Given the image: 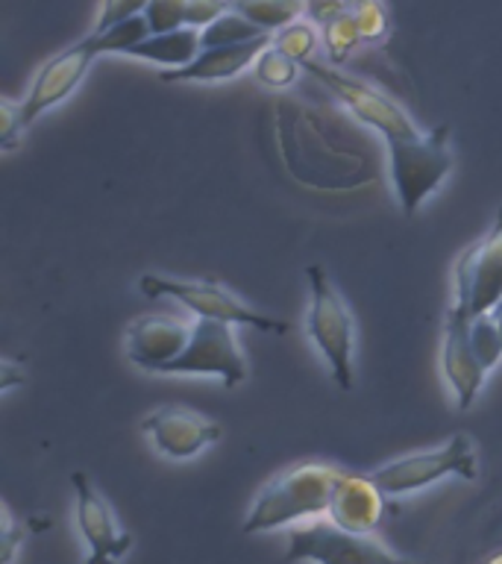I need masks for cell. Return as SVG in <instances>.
<instances>
[{"label":"cell","mask_w":502,"mask_h":564,"mask_svg":"<svg viewBox=\"0 0 502 564\" xmlns=\"http://www.w3.org/2000/svg\"><path fill=\"white\" fill-rule=\"evenodd\" d=\"M341 474V467L326 465V462H299L282 470L253 500L247 511L244 532L259 535V532L288 527L294 520L326 514L332 502L335 482Z\"/></svg>","instance_id":"6da1fadb"},{"label":"cell","mask_w":502,"mask_h":564,"mask_svg":"<svg viewBox=\"0 0 502 564\" xmlns=\"http://www.w3.org/2000/svg\"><path fill=\"white\" fill-rule=\"evenodd\" d=\"M308 315L306 335L324 356L326 368L343 391H352L356 377H352V356H356V324L343 297L329 280V273L320 264H308Z\"/></svg>","instance_id":"7a4b0ae2"},{"label":"cell","mask_w":502,"mask_h":564,"mask_svg":"<svg viewBox=\"0 0 502 564\" xmlns=\"http://www.w3.org/2000/svg\"><path fill=\"white\" fill-rule=\"evenodd\" d=\"M385 144L388 171H391L396 200L403 206L405 218H412L452 171L449 127L440 123L435 130L421 132L414 139H391Z\"/></svg>","instance_id":"3957f363"},{"label":"cell","mask_w":502,"mask_h":564,"mask_svg":"<svg viewBox=\"0 0 502 564\" xmlns=\"http://www.w3.org/2000/svg\"><path fill=\"white\" fill-rule=\"evenodd\" d=\"M139 291L150 300H176V303H183L197 317L227 321L232 326H250V329L271 335L288 333L285 321H276V317L255 312L253 306H247L244 300L236 297L232 291L223 289L220 282L176 280V276H162V273H144L139 280Z\"/></svg>","instance_id":"277c9868"},{"label":"cell","mask_w":502,"mask_h":564,"mask_svg":"<svg viewBox=\"0 0 502 564\" xmlns=\"http://www.w3.org/2000/svg\"><path fill=\"white\" fill-rule=\"evenodd\" d=\"M315 562V564H423L412 562L388 550L382 541L370 532H350L335 527L332 520H315L306 527L288 532V550L282 555V564Z\"/></svg>","instance_id":"5b68a950"},{"label":"cell","mask_w":502,"mask_h":564,"mask_svg":"<svg viewBox=\"0 0 502 564\" xmlns=\"http://www.w3.org/2000/svg\"><path fill=\"white\" fill-rule=\"evenodd\" d=\"M476 447L470 435L458 432L447 444H440L426 453H408L394 462H388L379 470H373V482L385 491V497H403V494H414L421 488L458 476V479H476Z\"/></svg>","instance_id":"8992f818"},{"label":"cell","mask_w":502,"mask_h":564,"mask_svg":"<svg viewBox=\"0 0 502 564\" xmlns=\"http://www.w3.org/2000/svg\"><path fill=\"white\" fill-rule=\"evenodd\" d=\"M159 373H165V377L209 373V377L223 379L227 388H236L250 377V368H247L244 352L238 347L232 324L211 321V317H197L185 350L174 361H167Z\"/></svg>","instance_id":"52a82bcc"},{"label":"cell","mask_w":502,"mask_h":564,"mask_svg":"<svg viewBox=\"0 0 502 564\" xmlns=\"http://www.w3.org/2000/svg\"><path fill=\"white\" fill-rule=\"evenodd\" d=\"M456 303L467 317L488 315L502 306V206L493 227L467 247L456 262Z\"/></svg>","instance_id":"ba28073f"},{"label":"cell","mask_w":502,"mask_h":564,"mask_svg":"<svg viewBox=\"0 0 502 564\" xmlns=\"http://www.w3.org/2000/svg\"><path fill=\"white\" fill-rule=\"evenodd\" d=\"M303 68H306L312 77L320 79V83H324V86L329 88V91H332V95L338 97L361 123L373 127L385 141L414 139V135H421L423 132L421 127L408 118L405 109H400L391 97H385L382 91L368 86V83H361V79L350 77V74H341V70L329 68V65H324V62L317 59L303 62Z\"/></svg>","instance_id":"9c48e42d"},{"label":"cell","mask_w":502,"mask_h":564,"mask_svg":"<svg viewBox=\"0 0 502 564\" xmlns=\"http://www.w3.org/2000/svg\"><path fill=\"white\" fill-rule=\"evenodd\" d=\"M97 56H103L100 51V39L97 33L86 35L83 42L70 44L62 53H56L53 59H47L35 74L33 86L26 91V97L21 100V121L24 127L35 123L44 112H51L53 106L65 104L74 91L79 88V83L86 79L88 68Z\"/></svg>","instance_id":"30bf717a"},{"label":"cell","mask_w":502,"mask_h":564,"mask_svg":"<svg viewBox=\"0 0 502 564\" xmlns=\"http://www.w3.org/2000/svg\"><path fill=\"white\" fill-rule=\"evenodd\" d=\"M70 485L77 502V529L88 546L86 564H118L132 550V535L123 532L109 500L83 470L70 474Z\"/></svg>","instance_id":"8fae6325"},{"label":"cell","mask_w":502,"mask_h":564,"mask_svg":"<svg viewBox=\"0 0 502 564\" xmlns=\"http://www.w3.org/2000/svg\"><path fill=\"white\" fill-rule=\"evenodd\" d=\"M141 432L150 435L153 447L167 458H194L197 453L220 438V423L206 414L194 412L188 405L167 403L159 405L141 421Z\"/></svg>","instance_id":"7c38bea8"},{"label":"cell","mask_w":502,"mask_h":564,"mask_svg":"<svg viewBox=\"0 0 502 564\" xmlns=\"http://www.w3.org/2000/svg\"><path fill=\"white\" fill-rule=\"evenodd\" d=\"M440 368L447 377L449 388L456 391L458 409L467 412L482 391L488 370L479 361L470 341V317L461 315L456 306H449L444 321V347H440Z\"/></svg>","instance_id":"4fadbf2b"},{"label":"cell","mask_w":502,"mask_h":564,"mask_svg":"<svg viewBox=\"0 0 502 564\" xmlns=\"http://www.w3.org/2000/svg\"><path fill=\"white\" fill-rule=\"evenodd\" d=\"M192 329L194 326L174 315H141L127 326V335H123L127 359L135 368L159 373L167 361H174L185 350Z\"/></svg>","instance_id":"5bb4252c"},{"label":"cell","mask_w":502,"mask_h":564,"mask_svg":"<svg viewBox=\"0 0 502 564\" xmlns=\"http://www.w3.org/2000/svg\"><path fill=\"white\" fill-rule=\"evenodd\" d=\"M385 491L373 482V476L347 474L338 476L329 502V520L350 532H373L382 523Z\"/></svg>","instance_id":"9a60e30c"},{"label":"cell","mask_w":502,"mask_h":564,"mask_svg":"<svg viewBox=\"0 0 502 564\" xmlns=\"http://www.w3.org/2000/svg\"><path fill=\"white\" fill-rule=\"evenodd\" d=\"M273 35H262L253 42L227 44V47H203L197 59L185 68L162 70V83H218V79L238 77L241 70L253 68L264 47H271Z\"/></svg>","instance_id":"2e32d148"},{"label":"cell","mask_w":502,"mask_h":564,"mask_svg":"<svg viewBox=\"0 0 502 564\" xmlns=\"http://www.w3.org/2000/svg\"><path fill=\"white\" fill-rule=\"evenodd\" d=\"M200 51V30L197 26H183V30H171V33H150L127 56L153 62V65H162V68H185L188 62L197 59Z\"/></svg>","instance_id":"e0dca14e"},{"label":"cell","mask_w":502,"mask_h":564,"mask_svg":"<svg viewBox=\"0 0 502 564\" xmlns=\"http://www.w3.org/2000/svg\"><path fill=\"white\" fill-rule=\"evenodd\" d=\"M232 9L262 26L264 33H276L306 15V0H232Z\"/></svg>","instance_id":"ac0fdd59"},{"label":"cell","mask_w":502,"mask_h":564,"mask_svg":"<svg viewBox=\"0 0 502 564\" xmlns=\"http://www.w3.org/2000/svg\"><path fill=\"white\" fill-rule=\"evenodd\" d=\"M264 33L262 26L253 24L250 18H244L236 9H229L218 21H211L209 26L200 30V42L203 47H227V44H241V42H253V39H262Z\"/></svg>","instance_id":"d6986e66"},{"label":"cell","mask_w":502,"mask_h":564,"mask_svg":"<svg viewBox=\"0 0 502 564\" xmlns=\"http://www.w3.org/2000/svg\"><path fill=\"white\" fill-rule=\"evenodd\" d=\"M299 65L294 56H288L285 51H280V47H264L262 56L255 59L253 65V74L259 83H264V86L271 88H288L294 79L299 77Z\"/></svg>","instance_id":"ffe728a7"},{"label":"cell","mask_w":502,"mask_h":564,"mask_svg":"<svg viewBox=\"0 0 502 564\" xmlns=\"http://www.w3.org/2000/svg\"><path fill=\"white\" fill-rule=\"evenodd\" d=\"M324 42L332 65H343V62L350 59V53L364 42V39H361L359 21L352 18V12H343V15H338L335 21H329V24L324 26Z\"/></svg>","instance_id":"44dd1931"},{"label":"cell","mask_w":502,"mask_h":564,"mask_svg":"<svg viewBox=\"0 0 502 564\" xmlns=\"http://www.w3.org/2000/svg\"><path fill=\"white\" fill-rule=\"evenodd\" d=\"M470 341H473V350L479 356V361L484 365V370L491 373L502 361V333L493 312L470 317Z\"/></svg>","instance_id":"7402d4cb"},{"label":"cell","mask_w":502,"mask_h":564,"mask_svg":"<svg viewBox=\"0 0 502 564\" xmlns=\"http://www.w3.org/2000/svg\"><path fill=\"white\" fill-rule=\"evenodd\" d=\"M347 12L359 21L361 39L368 44L382 42L391 33V12L382 0H347Z\"/></svg>","instance_id":"603a6c76"},{"label":"cell","mask_w":502,"mask_h":564,"mask_svg":"<svg viewBox=\"0 0 502 564\" xmlns=\"http://www.w3.org/2000/svg\"><path fill=\"white\" fill-rule=\"evenodd\" d=\"M273 47H280V51H285L288 56H294L299 65L308 59H315V51H317L315 26L299 18V21H294V24L282 26V30L273 33Z\"/></svg>","instance_id":"cb8c5ba5"},{"label":"cell","mask_w":502,"mask_h":564,"mask_svg":"<svg viewBox=\"0 0 502 564\" xmlns=\"http://www.w3.org/2000/svg\"><path fill=\"white\" fill-rule=\"evenodd\" d=\"M150 33H171V30H183L185 18H188V0H150L144 9Z\"/></svg>","instance_id":"d4e9b609"},{"label":"cell","mask_w":502,"mask_h":564,"mask_svg":"<svg viewBox=\"0 0 502 564\" xmlns=\"http://www.w3.org/2000/svg\"><path fill=\"white\" fill-rule=\"evenodd\" d=\"M148 3L150 0H103V3H100V15H97L95 30L100 33V30L123 24V21H130V18L144 15Z\"/></svg>","instance_id":"484cf974"},{"label":"cell","mask_w":502,"mask_h":564,"mask_svg":"<svg viewBox=\"0 0 502 564\" xmlns=\"http://www.w3.org/2000/svg\"><path fill=\"white\" fill-rule=\"evenodd\" d=\"M24 121H21V104L0 100V144L3 150H15L24 139Z\"/></svg>","instance_id":"4316f807"},{"label":"cell","mask_w":502,"mask_h":564,"mask_svg":"<svg viewBox=\"0 0 502 564\" xmlns=\"http://www.w3.org/2000/svg\"><path fill=\"white\" fill-rule=\"evenodd\" d=\"M229 9H232V0H188V18H185V24L203 30L211 21H218Z\"/></svg>","instance_id":"83f0119b"},{"label":"cell","mask_w":502,"mask_h":564,"mask_svg":"<svg viewBox=\"0 0 502 564\" xmlns=\"http://www.w3.org/2000/svg\"><path fill=\"white\" fill-rule=\"evenodd\" d=\"M347 12V0H306V15L315 24H329L338 15Z\"/></svg>","instance_id":"f1b7e54d"},{"label":"cell","mask_w":502,"mask_h":564,"mask_svg":"<svg viewBox=\"0 0 502 564\" xmlns=\"http://www.w3.org/2000/svg\"><path fill=\"white\" fill-rule=\"evenodd\" d=\"M21 541H24V527H18V520L12 518V511L3 506V564H12Z\"/></svg>","instance_id":"f546056e"},{"label":"cell","mask_w":502,"mask_h":564,"mask_svg":"<svg viewBox=\"0 0 502 564\" xmlns=\"http://www.w3.org/2000/svg\"><path fill=\"white\" fill-rule=\"evenodd\" d=\"M24 382V368H15L12 361H3V379H0V388L9 391L12 386H21Z\"/></svg>","instance_id":"4dcf8cb0"},{"label":"cell","mask_w":502,"mask_h":564,"mask_svg":"<svg viewBox=\"0 0 502 564\" xmlns=\"http://www.w3.org/2000/svg\"><path fill=\"white\" fill-rule=\"evenodd\" d=\"M484 564H502V550L500 553H493L491 558H484Z\"/></svg>","instance_id":"1f68e13d"},{"label":"cell","mask_w":502,"mask_h":564,"mask_svg":"<svg viewBox=\"0 0 502 564\" xmlns=\"http://www.w3.org/2000/svg\"><path fill=\"white\" fill-rule=\"evenodd\" d=\"M493 317H496V324H500V333H502V306L493 312Z\"/></svg>","instance_id":"d6a6232c"}]
</instances>
